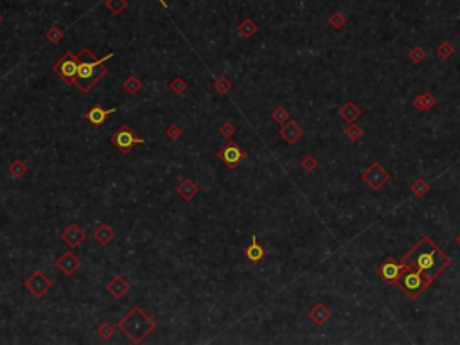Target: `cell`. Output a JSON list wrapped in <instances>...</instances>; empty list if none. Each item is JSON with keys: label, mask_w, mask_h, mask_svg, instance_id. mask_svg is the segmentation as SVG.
Here are the masks:
<instances>
[{"label": "cell", "mask_w": 460, "mask_h": 345, "mask_svg": "<svg viewBox=\"0 0 460 345\" xmlns=\"http://www.w3.org/2000/svg\"><path fill=\"white\" fill-rule=\"evenodd\" d=\"M449 261H451V259H449L428 236H424V237L405 256L403 264H408V266L419 270V272L424 275L426 286H430V284L442 273V270L448 268Z\"/></svg>", "instance_id": "6da1fadb"}, {"label": "cell", "mask_w": 460, "mask_h": 345, "mask_svg": "<svg viewBox=\"0 0 460 345\" xmlns=\"http://www.w3.org/2000/svg\"><path fill=\"white\" fill-rule=\"evenodd\" d=\"M119 329L130 338V342L142 344V342L156 329V323H155V320H151V318L142 311V307L135 306V307H131V309L126 313V317L119 322Z\"/></svg>", "instance_id": "7a4b0ae2"}, {"label": "cell", "mask_w": 460, "mask_h": 345, "mask_svg": "<svg viewBox=\"0 0 460 345\" xmlns=\"http://www.w3.org/2000/svg\"><path fill=\"white\" fill-rule=\"evenodd\" d=\"M111 58H113V52H110L108 56H103V58H99V60L94 63L79 62L78 74H76V78H74L72 86L79 88V92H83V94H88L90 90L94 88L95 85L99 83L101 79L108 74L105 63L108 62V60H111Z\"/></svg>", "instance_id": "3957f363"}, {"label": "cell", "mask_w": 460, "mask_h": 345, "mask_svg": "<svg viewBox=\"0 0 460 345\" xmlns=\"http://www.w3.org/2000/svg\"><path fill=\"white\" fill-rule=\"evenodd\" d=\"M397 286H399L401 290L405 291L406 295L410 297L412 301H416L417 297H419L422 291H424V288H428L426 280H424V275H422L419 270H416V268L408 266V264H405L403 280H399V284H397Z\"/></svg>", "instance_id": "277c9868"}, {"label": "cell", "mask_w": 460, "mask_h": 345, "mask_svg": "<svg viewBox=\"0 0 460 345\" xmlns=\"http://www.w3.org/2000/svg\"><path fill=\"white\" fill-rule=\"evenodd\" d=\"M78 68H79L78 54H74V52L68 50V52H65V54L54 63L52 72H54L61 81H65L67 85H74V78H76V74H78Z\"/></svg>", "instance_id": "5b68a950"}, {"label": "cell", "mask_w": 460, "mask_h": 345, "mask_svg": "<svg viewBox=\"0 0 460 345\" xmlns=\"http://www.w3.org/2000/svg\"><path fill=\"white\" fill-rule=\"evenodd\" d=\"M110 140H111V146L117 148L119 151H122V153H130L137 144H144L146 142L144 139L137 137L133 129L130 128V126H126V124H122L121 128L111 135Z\"/></svg>", "instance_id": "8992f818"}, {"label": "cell", "mask_w": 460, "mask_h": 345, "mask_svg": "<svg viewBox=\"0 0 460 345\" xmlns=\"http://www.w3.org/2000/svg\"><path fill=\"white\" fill-rule=\"evenodd\" d=\"M218 158L228 167V169H236L241 162L246 158V151L234 140H228L227 146H223L221 150L218 151Z\"/></svg>", "instance_id": "52a82bcc"}, {"label": "cell", "mask_w": 460, "mask_h": 345, "mask_svg": "<svg viewBox=\"0 0 460 345\" xmlns=\"http://www.w3.org/2000/svg\"><path fill=\"white\" fill-rule=\"evenodd\" d=\"M403 273H405V264H403V262H397L394 257H388L387 261L377 268V275H379L385 282H390V284H399V280L403 279Z\"/></svg>", "instance_id": "ba28073f"}, {"label": "cell", "mask_w": 460, "mask_h": 345, "mask_svg": "<svg viewBox=\"0 0 460 345\" xmlns=\"http://www.w3.org/2000/svg\"><path fill=\"white\" fill-rule=\"evenodd\" d=\"M23 286H25V290L34 297H44L45 293H49V291L52 290V282L45 277V273L42 272V270H36V272L31 273Z\"/></svg>", "instance_id": "9c48e42d"}, {"label": "cell", "mask_w": 460, "mask_h": 345, "mask_svg": "<svg viewBox=\"0 0 460 345\" xmlns=\"http://www.w3.org/2000/svg\"><path fill=\"white\" fill-rule=\"evenodd\" d=\"M361 176H363V180H365L367 184L371 185L374 191L379 189V187H381V185L385 184L387 180H390V174H388V172L385 171V169H383V167L379 166L377 162H374V164H372V166L369 167V169H367V171L363 172Z\"/></svg>", "instance_id": "30bf717a"}, {"label": "cell", "mask_w": 460, "mask_h": 345, "mask_svg": "<svg viewBox=\"0 0 460 345\" xmlns=\"http://www.w3.org/2000/svg\"><path fill=\"white\" fill-rule=\"evenodd\" d=\"M85 239H87V232H85L79 225H76V223L68 225V227L61 232V241L67 246H70V248H78Z\"/></svg>", "instance_id": "8fae6325"}, {"label": "cell", "mask_w": 460, "mask_h": 345, "mask_svg": "<svg viewBox=\"0 0 460 345\" xmlns=\"http://www.w3.org/2000/svg\"><path fill=\"white\" fill-rule=\"evenodd\" d=\"M56 266H58V270L60 272H63L65 275H74V273L78 272L79 268H81V259H79L76 254H72V252H65L63 256L58 257V261H56Z\"/></svg>", "instance_id": "7c38bea8"}, {"label": "cell", "mask_w": 460, "mask_h": 345, "mask_svg": "<svg viewBox=\"0 0 460 345\" xmlns=\"http://www.w3.org/2000/svg\"><path fill=\"white\" fill-rule=\"evenodd\" d=\"M106 290H108V293H110L113 299H122L124 295H128V293H130V290H131V284L128 282L124 277H121V275H115V277L111 279L110 282L106 284Z\"/></svg>", "instance_id": "4fadbf2b"}, {"label": "cell", "mask_w": 460, "mask_h": 345, "mask_svg": "<svg viewBox=\"0 0 460 345\" xmlns=\"http://www.w3.org/2000/svg\"><path fill=\"white\" fill-rule=\"evenodd\" d=\"M115 111H117V108H108V110H105L101 105H94L88 111H87V119H88V123L92 124V126L99 128V126L105 124V121L108 119V115L115 113Z\"/></svg>", "instance_id": "5bb4252c"}, {"label": "cell", "mask_w": 460, "mask_h": 345, "mask_svg": "<svg viewBox=\"0 0 460 345\" xmlns=\"http://www.w3.org/2000/svg\"><path fill=\"white\" fill-rule=\"evenodd\" d=\"M279 133H281V137H283V139L286 140L288 144H295V142H297V140H299L300 137L304 135V131H302V128H300L297 123H293V121H288V123H286V126H283Z\"/></svg>", "instance_id": "9a60e30c"}, {"label": "cell", "mask_w": 460, "mask_h": 345, "mask_svg": "<svg viewBox=\"0 0 460 345\" xmlns=\"http://www.w3.org/2000/svg\"><path fill=\"white\" fill-rule=\"evenodd\" d=\"M264 248L257 243V236H252V243H250V246L244 250V257L248 259L250 262H254V264H257V262L263 261V257H264Z\"/></svg>", "instance_id": "2e32d148"}, {"label": "cell", "mask_w": 460, "mask_h": 345, "mask_svg": "<svg viewBox=\"0 0 460 345\" xmlns=\"http://www.w3.org/2000/svg\"><path fill=\"white\" fill-rule=\"evenodd\" d=\"M198 193H200V185L194 184L193 180H189V178H185L182 184L178 185V194L185 201H191Z\"/></svg>", "instance_id": "e0dca14e"}, {"label": "cell", "mask_w": 460, "mask_h": 345, "mask_svg": "<svg viewBox=\"0 0 460 345\" xmlns=\"http://www.w3.org/2000/svg\"><path fill=\"white\" fill-rule=\"evenodd\" d=\"M94 237H95V241L99 243V245H103V246H108L111 243V241L115 239V230L110 227V225H101L97 230L94 232Z\"/></svg>", "instance_id": "ac0fdd59"}, {"label": "cell", "mask_w": 460, "mask_h": 345, "mask_svg": "<svg viewBox=\"0 0 460 345\" xmlns=\"http://www.w3.org/2000/svg\"><path fill=\"white\" fill-rule=\"evenodd\" d=\"M329 317H331V311H329L324 304H316V306L309 311V318L316 323V325H324V323L329 320Z\"/></svg>", "instance_id": "d6986e66"}, {"label": "cell", "mask_w": 460, "mask_h": 345, "mask_svg": "<svg viewBox=\"0 0 460 345\" xmlns=\"http://www.w3.org/2000/svg\"><path fill=\"white\" fill-rule=\"evenodd\" d=\"M122 88L126 90V94L130 95H137L142 92V88H144V83L140 81L135 74H131V76H128L126 79H124V83H122Z\"/></svg>", "instance_id": "ffe728a7"}, {"label": "cell", "mask_w": 460, "mask_h": 345, "mask_svg": "<svg viewBox=\"0 0 460 345\" xmlns=\"http://www.w3.org/2000/svg\"><path fill=\"white\" fill-rule=\"evenodd\" d=\"M257 33H259V27H257V23L252 22L250 18H244L243 22L238 25V34L243 36V38H252V36H255Z\"/></svg>", "instance_id": "44dd1931"}, {"label": "cell", "mask_w": 460, "mask_h": 345, "mask_svg": "<svg viewBox=\"0 0 460 345\" xmlns=\"http://www.w3.org/2000/svg\"><path fill=\"white\" fill-rule=\"evenodd\" d=\"M360 115H361V110L354 105V103H352V101H349V103L340 110V117L345 119L347 123H354Z\"/></svg>", "instance_id": "7402d4cb"}, {"label": "cell", "mask_w": 460, "mask_h": 345, "mask_svg": "<svg viewBox=\"0 0 460 345\" xmlns=\"http://www.w3.org/2000/svg\"><path fill=\"white\" fill-rule=\"evenodd\" d=\"M29 171V167L25 162L22 160H13L9 166H7V172L11 174L13 178H22V176H25Z\"/></svg>", "instance_id": "603a6c76"}, {"label": "cell", "mask_w": 460, "mask_h": 345, "mask_svg": "<svg viewBox=\"0 0 460 345\" xmlns=\"http://www.w3.org/2000/svg\"><path fill=\"white\" fill-rule=\"evenodd\" d=\"M105 6L106 9L113 15V17H119L124 9L128 7V2L126 0H105Z\"/></svg>", "instance_id": "cb8c5ba5"}, {"label": "cell", "mask_w": 460, "mask_h": 345, "mask_svg": "<svg viewBox=\"0 0 460 345\" xmlns=\"http://www.w3.org/2000/svg\"><path fill=\"white\" fill-rule=\"evenodd\" d=\"M63 36H65V31L61 27H56V25H52V27L47 29V33H45V38L49 40L50 43H60L61 40H63Z\"/></svg>", "instance_id": "d4e9b609"}, {"label": "cell", "mask_w": 460, "mask_h": 345, "mask_svg": "<svg viewBox=\"0 0 460 345\" xmlns=\"http://www.w3.org/2000/svg\"><path fill=\"white\" fill-rule=\"evenodd\" d=\"M272 121H273V123H279V124H286L289 121L288 110H286L284 106H279V108H275V110L272 111Z\"/></svg>", "instance_id": "484cf974"}, {"label": "cell", "mask_w": 460, "mask_h": 345, "mask_svg": "<svg viewBox=\"0 0 460 345\" xmlns=\"http://www.w3.org/2000/svg\"><path fill=\"white\" fill-rule=\"evenodd\" d=\"M115 325H111V323H108V322H105V323H101L99 327H97V334H99L101 338L103 340H110V338H113V334H115Z\"/></svg>", "instance_id": "4316f807"}, {"label": "cell", "mask_w": 460, "mask_h": 345, "mask_svg": "<svg viewBox=\"0 0 460 345\" xmlns=\"http://www.w3.org/2000/svg\"><path fill=\"white\" fill-rule=\"evenodd\" d=\"M214 88H216L218 94H227V92H230V88H232V83H230V79H228L227 76H221V78L216 79Z\"/></svg>", "instance_id": "83f0119b"}, {"label": "cell", "mask_w": 460, "mask_h": 345, "mask_svg": "<svg viewBox=\"0 0 460 345\" xmlns=\"http://www.w3.org/2000/svg\"><path fill=\"white\" fill-rule=\"evenodd\" d=\"M169 88L175 92V94H183V92H187V88H189V83L185 81V79H182V78H175L169 83Z\"/></svg>", "instance_id": "f1b7e54d"}, {"label": "cell", "mask_w": 460, "mask_h": 345, "mask_svg": "<svg viewBox=\"0 0 460 345\" xmlns=\"http://www.w3.org/2000/svg\"><path fill=\"white\" fill-rule=\"evenodd\" d=\"M236 131H238V128H236L232 123H223L221 126L218 128V133L221 135L223 139H232L234 135H236Z\"/></svg>", "instance_id": "f546056e"}, {"label": "cell", "mask_w": 460, "mask_h": 345, "mask_svg": "<svg viewBox=\"0 0 460 345\" xmlns=\"http://www.w3.org/2000/svg\"><path fill=\"white\" fill-rule=\"evenodd\" d=\"M329 25L338 31V29H342L345 25V17L342 15V13H334L333 17L329 18Z\"/></svg>", "instance_id": "4dcf8cb0"}, {"label": "cell", "mask_w": 460, "mask_h": 345, "mask_svg": "<svg viewBox=\"0 0 460 345\" xmlns=\"http://www.w3.org/2000/svg\"><path fill=\"white\" fill-rule=\"evenodd\" d=\"M437 54L442 58V60H448L449 56L453 54V47L448 43V42H442V43L437 47Z\"/></svg>", "instance_id": "1f68e13d"}, {"label": "cell", "mask_w": 460, "mask_h": 345, "mask_svg": "<svg viewBox=\"0 0 460 345\" xmlns=\"http://www.w3.org/2000/svg\"><path fill=\"white\" fill-rule=\"evenodd\" d=\"M182 133H183V129L178 126V124H171V126H167V129H166V135L169 137L171 140H176V139H180L182 137Z\"/></svg>", "instance_id": "d6a6232c"}, {"label": "cell", "mask_w": 460, "mask_h": 345, "mask_svg": "<svg viewBox=\"0 0 460 345\" xmlns=\"http://www.w3.org/2000/svg\"><path fill=\"white\" fill-rule=\"evenodd\" d=\"M78 58H79V62H83V63H94V62L99 60V58H95V54H92L88 49L81 50V52L78 54Z\"/></svg>", "instance_id": "836d02e7"}, {"label": "cell", "mask_w": 460, "mask_h": 345, "mask_svg": "<svg viewBox=\"0 0 460 345\" xmlns=\"http://www.w3.org/2000/svg\"><path fill=\"white\" fill-rule=\"evenodd\" d=\"M412 189H414V193H416L417 196H422V194H426L430 187H428V184L424 180H417L416 184L412 185Z\"/></svg>", "instance_id": "e575fe53"}, {"label": "cell", "mask_w": 460, "mask_h": 345, "mask_svg": "<svg viewBox=\"0 0 460 345\" xmlns=\"http://www.w3.org/2000/svg\"><path fill=\"white\" fill-rule=\"evenodd\" d=\"M300 166H302V169H304L306 172H311V171H313V169H316V166H318V162H316L315 158H313V156H306L304 160H302V164H300Z\"/></svg>", "instance_id": "d590c367"}, {"label": "cell", "mask_w": 460, "mask_h": 345, "mask_svg": "<svg viewBox=\"0 0 460 345\" xmlns=\"http://www.w3.org/2000/svg\"><path fill=\"white\" fill-rule=\"evenodd\" d=\"M345 135L349 137L350 140H358L361 137V129L358 128V126H354V124L350 123V126L347 129H345Z\"/></svg>", "instance_id": "8d00e7d4"}, {"label": "cell", "mask_w": 460, "mask_h": 345, "mask_svg": "<svg viewBox=\"0 0 460 345\" xmlns=\"http://www.w3.org/2000/svg\"><path fill=\"white\" fill-rule=\"evenodd\" d=\"M410 60L412 62H422L424 60V50L421 49V47H416V49L410 50Z\"/></svg>", "instance_id": "74e56055"}, {"label": "cell", "mask_w": 460, "mask_h": 345, "mask_svg": "<svg viewBox=\"0 0 460 345\" xmlns=\"http://www.w3.org/2000/svg\"><path fill=\"white\" fill-rule=\"evenodd\" d=\"M158 2H160V6H162V7H166V9H169V6H167V2H166V0H158Z\"/></svg>", "instance_id": "f35d334b"}, {"label": "cell", "mask_w": 460, "mask_h": 345, "mask_svg": "<svg viewBox=\"0 0 460 345\" xmlns=\"http://www.w3.org/2000/svg\"><path fill=\"white\" fill-rule=\"evenodd\" d=\"M455 241H457V245H459V246H460V234H459V236H457V239H455Z\"/></svg>", "instance_id": "ab89813d"}, {"label": "cell", "mask_w": 460, "mask_h": 345, "mask_svg": "<svg viewBox=\"0 0 460 345\" xmlns=\"http://www.w3.org/2000/svg\"><path fill=\"white\" fill-rule=\"evenodd\" d=\"M2 20H4V17H2V13H0V23H2Z\"/></svg>", "instance_id": "60d3db41"}]
</instances>
